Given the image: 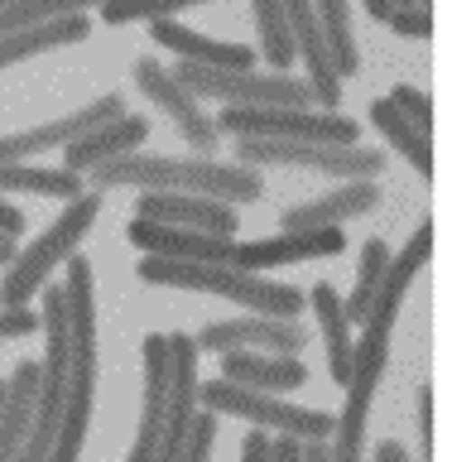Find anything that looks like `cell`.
Returning a JSON list of instances; mask_svg holds the SVG:
<instances>
[{"label":"cell","mask_w":452,"mask_h":462,"mask_svg":"<svg viewBox=\"0 0 452 462\" xmlns=\"http://www.w3.org/2000/svg\"><path fill=\"white\" fill-rule=\"evenodd\" d=\"M198 400L208 404L212 414H236V419H251L255 429H280L284 439H332V414L323 410H303V404H289L280 395H265V390H245V385H231V381H198Z\"/></svg>","instance_id":"6"},{"label":"cell","mask_w":452,"mask_h":462,"mask_svg":"<svg viewBox=\"0 0 452 462\" xmlns=\"http://www.w3.org/2000/svg\"><path fill=\"white\" fill-rule=\"evenodd\" d=\"M313 313H318V328H323V342H327V375L337 385L352 381V323H346V313H342V299H337V289L332 284H318L313 289Z\"/></svg>","instance_id":"24"},{"label":"cell","mask_w":452,"mask_h":462,"mask_svg":"<svg viewBox=\"0 0 452 462\" xmlns=\"http://www.w3.org/2000/svg\"><path fill=\"white\" fill-rule=\"evenodd\" d=\"M241 462H270V439L260 429L245 433V443H241Z\"/></svg>","instance_id":"37"},{"label":"cell","mask_w":452,"mask_h":462,"mask_svg":"<svg viewBox=\"0 0 452 462\" xmlns=\"http://www.w3.org/2000/svg\"><path fill=\"white\" fill-rule=\"evenodd\" d=\"M92 188H144V193H183L212 202H255L265 179L245 164H217V159H173V154H125L92 169Z\"/></svg>","instance_id":"1"},{"label":"cell","mask_w":452,"mask_h":462,"mask_svg":"<svg viewBox=\"0 0 452 462\" xmlns=\"http://www.w3.org/2000/svg\"><path fill=\"white\" fill-rule=\"evenodd\" d=\"M144 135H150V121L144 116H121V121H106V125H97V130H87V135H78L68 144V164L72 173H92L101 164H111V159H125V154H135Z\"/></svg>","instance_id":"19"},{"label":"cell","mask_w":452,"mask_h":462,"mask_svg":"<svg viewBox=\"0 0 452 462\" xmlns=\"http://www.w3.org/2000/svg\"><path fill=\"white\" fill-rule=\"evenodd\" d=\"M14 255H20V245H14V236H0V270H5Z\"/></svg>","instance_id":"42"},{"label":"cell","mask_w":452,"mask_h":462,"mask_svg":"<svg viewBox=\"0 0 452 462\" xmlns=\"http://www.w3.org/2000/svg\"><path fill=\"white\" fill-rule=\"evenodd\" d=\"M198 342L188 332H169V410L159 429V453L154 462H183V448L193 439L198 419Z\"/></svg>","instance_id":"9"},{"label":"cell","mask_w":452,"mask_h":462,"mask_svg":"<svg viewBox=\"0 0 452 462\" xmlns=\"http://www.w3.org/2000/svg\"><path fill=\"white\" fill-rule=\"evenodd\" d=\"M299 439H284V433H280V439H274L270 443V462H299Z\"/></svg>","instance_id":"39"},{"label":"cell","mask_w":452,"mask_h":462,"mask_svg":"<svg viewBox=\"0 0 452 462\" xmlns=\"http://www.w3.org/2000/svg\"><path fill=\"white\" fill-rule=\"evenodd\" d=\"M188 5L183 0H164V5H101V20L106 24H130V20H179Z\"/></svg>","instance_id":"33"},{"label":"cell","mask_w":452,"mask_h":462,"mask_svg":"<svg viewBox=\"0 0 452 462\" xmlns=\"http://www.w3.org/2000/svg\"><path fill=\"white\" fill-rule=\"evenodd\" d=\"M97 212H101V193H97V188H87L82 198H72L63 208V217H58V222L43 231L34 245H24V251L5 265V280H0V309H29V299L49 284V274L63 265L68 255H78V241L92 231Z\"/></svg>","instance_id":"4"},{"label":"cell","mask_w":452,"mask_h":462,"mask_svg":"<svg viewBox=\"0 0 452 462\" xmlns=\"http://www.w3.org/2000/svg\"><path fill=\"white\" fill-rule=\"evenodd\" d=\"M78 0H0V39L20 34V29L49 24L58 14H78Z\"/></svg>","instance_id":"31"},{"label":"cell","mask_w":452,"mask_h":462,"mask_svg":"<svg viewBox=\"0 0 452 462\" xmlns=\"http://www.w3.org/2000/svg\"><path fill=\"white\" fill-rule=\"evenodd\" d=\"M212 443H217V414L202 410L193 419V439H188V448H183V462H208L212 457Z\"/></svg>","instance_id":"34"},{"label":"cell","mask_w":452,"mask_h":462,"mask_svg":"<svg viewBox=\"0 0 452 462\" xmlns=\"http://www.w3.org/2000/svg\"><path fill=\"white\" fill-rule=\"evenodd\" d=\"M342 251H346L342 226H327V231H280V236H265V241H236L231 270L260 274V270H274V265L323 260V255H342Z\"/></svg>","instance_id":"13"},{"label":"cell","mask_w":452,"mask_h":462,"mask_svg":"<svg viewBox=\"0 0 452 462\" xmlns=\"http://www.w3.org/2000/svg\"><path fill=\"white\" fill-rule=\"evenodd\" d=\"M135 217L154 226L202 231V236H236V212L212 198H183V193H144L135 198Z\"/></svg>","instance_id":"14"},{"label":"cell","mask_w":452,"mask_h":462,"mask_svg":"<svg viewBox=\"0 0 452 462\" xmlns=\"http://www.w3.org/2000/svg\"><path fill=\"white\" fill-rule=\"evenodd\" d=\"M419 462H433V385L419 390Z\"/></svg>","instance_id":"36"},{"label":"cell","mask_w":452,"mask_h":462,"mask_svg":"<svg viewBox=\"0 0 452 462\" xmlns=\"http://www.w3.org/2000/svg\"><path fill=\"white\" fill-rule=\"evenodd\" d=\"M193 97H217L226 106H313L309 82L289 72H217L198 63H173L169 68Z\"/></svg>","instance_id":"8"},{"label":"cell","mask_w":452,"mask_h":462,"mask_svg":"<svg viewBox=\"0 0 452 462\" xmlns=\"http://www.w3.org/2000/svg\"><path fill=\"white\" fill-rule=\"evenodd\" d=\"M217 121V135L231 140H289V144H356V121L342 111L313 106H226Z\"/></svg>","instance_id":"5"},{"label":"cell","mask_w":452,"mask_h":462,"mask_svg":"<svg viewBox=\"0 0 452 462\" xmlns=\"http://www.w3.org/2000/svg\"><path fill=\"white\" fill-rule=\"evenodd\" d=\"M371 125L381 130V135L395 144L404 159H410L419 179H429V183H433V135H424V130H419L414 121H404V116L390 106L385 97H381V101H371Z\"/></svg>","instance_id":"25"},{"label":"cell","mask_w":452,"mask_h":462,"mask_svg":"<svg viewBox=\"0 0 452 462\" xmlns=\"http://www.w3.org/2000/svg\"><path fill=\"white\" fill-rule=\"evenodd\" d=\"M198 352H265V356H294L309 346V328L299 318H226V323H208L198 332Z\"/></svg>","instance_id":"10"},{"label":"cell","mask_w":452,"mask_h":462,"mask_svg":"<svg viewBox=\"0 0 452 462\" xmlns=\"http://www.w3.org/2000/svg\"><path fill=\"white\" fill-rule=\"evenodd\" d=\"M125 241H135L144 255L164 260H198V265H231L236 236H202V231H179V226H154V222H130Z\"/></svg>","instance_id":"15"},{"label":"cell","mask_w":452,"mask_h":462,"mask_svg":"<svg viewBox=\"0 0 452 462\" xmlns=\"http://www.w3.org/2000/svg\"><path fill=\"white\" fill-rule=\"evenodd\" d=\"M236 159H245V169L255 164H294L313 173H332L346 183H375L385 173V154L366 150V144H289V140H236Z\"/></svg>","instance_id":"7"},{"label":"cell","mask_w":452,"mask_h":462,"mask_svg":"<svg viewBox=\"0 0 452 462\" xmlns=\"http://www.w3.org/2000/svg\"><path fill=\"white\" fill-rule=\"evenodd\" d=\"M0 193H43V198H82L87 179L72 169H34V164H0Z\"/></svg>","instance_id":"27"},{"label":"cell","mask_w":452,"mask_h":462,"mask_svg":"<svg viewBox=\"0 0 452 462\" xmlns=\"http://www.w3.org/2000/svg\"><path fill=\"white\" fill-rule=\"evenodd\" d=\"M255 34H260V49H265V63L274 72H284L294 63V34H289V14L280 0H255Z\"/></svg>","instance_id":"29"},{"label":"cell","mask_w":452,"mask_h":462,"mask_svg":"<svg viewBox=\"0 0 452 462\" xmlns=\"http://www.w3.org/2000/svg\"><path fill=\"white\" fill-rule=\"evenodd\" d=\"M313 14H318V34H323V49H327V63L337 72V82L356 78L361 53L352 39V10H346V0H323V5H313Z\"/></svg>","instance_id":"26"},{"label":"cell","mask_w":452,"mask_h":462,"mask_svg":"<svg viewBox=\"0 0 452 462\" xmlns=\"http://www.w3.org/2000/svg\"><path fill=\"white\" fill-rule=\"evenodd\" d=\"M34 395H39V361H20L5 381V410H0V462H14L34 424Z\"/></svg>","instance_id":"22"},{"label":"cell","mask_w":452,"mask_h":462,"mask_svg":"<svg viewBox=\"0 0 452 462\" xmlns=\"http://www.w3.org/2000/svg\"><path fill=\"white\" fill-rule=\"evenodd\" d=\"M222 381L245 385V390H299L309 381V366L299 356H265V352H226L222 356Z\"/></svg>","instance_id":"21"},{"label":"cell","mask_w":452,"mask_h":462,"mask_svg":"<svg viewBox=\"0 0 452 462\" xmlns=\"http://www.w3.org/2000/svg\"><path fill=\"white\" fill-rule=\"evenodd\" d=\"M135 82H140V92L150 97L173 125H179V135L193 144L202 159H212L217 140H222V135H217V121H212L208 111H202V101L188 92V87L173 78V72L159 63V58H140V63H135Z\"/></svg>","instance_id":"11"},{"label":"cell","mask_w":452,"mask_h":462,"mask_svg":"<svg viewBox=\"0 0 452 462\" xmlns=\"http://www.w3.org/2000/svg\"><path fill=\"white\" fill-rule=\"evenodd\" d=\"M20 231H24V212L0 198V236H20Z\"/></svg>","instance_id":"38"},{"label":"cell","mask_w":452,"mask_h":462,"mask_svg":"<svg viewBox=\"0 0 452 462\" xmlns=\"http://www.w3.org/2000/svg\"><path fill=\"white\" fill-rule=\"evenodd\" d=\"M0 410H5V381H0Z\"/></svg>","instance_id":"43"},{"label":"cell","mask_w":452,"mask_h":462,"mask_svg":"<svg viewBox=\"0 0 452 462\" xmlns=\"http://www.w3.org/2000/svg\"><path fill=\"white\" fill-rule=\"evenodd\" d=\"M164 410H169V337L164 332H150V337H144V410H140L135 448H130L125 462H154Z\"/></svg>","instance_id":"17"},{"label":"cell","mask_w":452,"mask_h":462,"mask_svg":"<svg viewBox=\"0 0 452 462\" xmlns=\"http://www.w3.org/2000/svg\"><path fill=\"white\" fill-rule=\"evenodd\" d=\"M121 116H125V101L115 97V92H106V97L87 101V106L72 111V116L43 121L34 130H20V135H0V164H20V159H29V154L53 150V144H72L78 135H87V130H97V125H106V121H121Z\"/></svg>","instance_id":"12"},{"label":"cell","mask_w":452,"mask_h":462,"mask_svg":"<svg viewBox=\"0 0 452 462\" xmlns=\"http://www.w3.org/2000/svg\"><path fill=\"white\" fill-rule=\"evenodd\" d=\"M92 260L68 255V404H63V429L49 462H78L87 424H92V395H97V299H92Z\"/></svg>","instance_id":"2"},{"label":"cell","mask_w":452,"mask_h":462,"mask_svg":"<svg viewBox=\"0 0 452 462\" xmlns=\"http://www.w3.org/2000/svg\"><path fill=\"white\" fill-rule=\"evenodd\" d=\"M29 332H43V318L29 309H5L0 313V342L5 337H29Z\"/></svg>","instance_id":"35"},{"label":"cell","mask_w":452,"mask_h":462,"mask_svg":"<svg viewBox=\"0 0 452 462\" xmlns=\"http://www.w3.org/2000/svg\"><path fill=\"white\" fill-rule=\"evenodd\" d=\"M135 274L144 284H154V289H198V294H222L231 303H241L245 313H265V318H299L303 313V294L294 284L265 280V274H241L231 265H198V260L144 255Z\"/></svg>","instance_id":"3"},{"label":"cell","mask_w":452,"mask_h":462,"mask_svg":"<svg viewBox=\"0 0 452 462\" xmlns=\"http://www.w3.org/2000/svg\"><path fill=\"white\" fill-rule=\"evenodd\" d=\"M366 14L375 24H390L395 34H410V39H433V5L424 0H366Z\"/></svg>","instance_id":"30"},{"label":"cell","mask_w":452,"mask_h":462,"mask_svg":"<svg viewBox=\"0 0 452 462\" xmlns=\"http://www.w3.org/2000/svg\"><path fill=\"white\" fill-rule=\"evenodd\" d=\"M289 14V34H294V53H303L309 63V97H313V111H337L342 106V82L327 63V49H323V34H318V14L309 0H289L284 5Z\"/></svg>","instance_id":"16"},{"label":"cell","mask_w":452,"mask_h":462,"mask_svg":"<svg viewBox=\"0 0 452 462\" xmlns=\"http://www.w3.org/2000/svg\"><path fill=\"white\" fill-rule=\"evenodd\" d=\"M375 462H410V453L395 439H385V443H375Z\"/></svg>","instance_id":"41"},{"label":"cell","mask_w":452,"mask_h":462,"mask_svg":"<svg viewBox=\"0 0 452 462\" xmlns=\"http://www.w3.org/2000/svg\"><path fill=\"white\" fill-rule=\"evenodd\" d=\"M150 39L164 43L169 53H179V63H198V68H217V72H251L255 68V49L208 39V34H198V29H188L179 20H154Z\"/></svg>","instance_id":"18"},{"label":"cell","mask_w":452,"mask_h":462,"mask_svg":"<svg viewBox=\"0 0 452 462\" xmlns=\"http://www.w3.org/2000/svg\"><path fill=\"white\" fill-rule=\"evenodd\" d=\"M299 462H332L327 457V439H309L299 448Z\"/></svg>","instance_id":"40"},{"label":"cell","mask_w":452,"mask_h":462,"mask_svg":"<svg viewBox=\"0 0 452 462\" xmlns=\"http://www.w3.org/2000/svg\"><path fill=\"white\" fill-rule=\"evenodd\" d=\"M92 34V20L78 10V14H58L49 24H34V29H20V34L0 39V68L20 63V58H34V53H49V49H68V43H82Z\"/></svg>","instance_id":"23"},{"label":"cell","mask_w":452,"mask_h":462,"mask_svg":"<svg viewBox=\"0 0 452 462\" xmlns=\"http://www.w3.org/2000/svg\"><path fill=\"white\" fill-rule=\"evenodd\" d=\"M385 270H390V245L375 236L361 245V265H356V284H352V299L342 303V313H346V323H366V313H371V303L375 294H381V280H385Z\"/></svg>","instance_id":"28"},{"label":"cell","mask_w":452,"mask_h":462,"mask_svg":"<svg viewBox=\"0 0 452 462\" xmlns=\"http://www.w3.org/2000/svg\"><path fill=\"white\" fill-rule=\"evenodd\" d=\"M390 106H395L404 121H414L419 130H424V135H433V101L419 92V87H410V82H395V92L385 97Z\"/></svg>","instance_id":"32"},{"label":"cell","mask_w":452,"mask_h":462,"mask_svg":"<svg viewBox=\"0 0 452 462\" xmlns=\"http://www.w3.org/2000/svg\"><path fill=\"white\" fill-rule=\"evenodd\" d=\"M375 208H381V188L361 179V183H346L327 198H313V202H299V208L280 212V231H327V226H342L346 217H361Z\"/></svg>","instance_id":"20"}]
</instances>
